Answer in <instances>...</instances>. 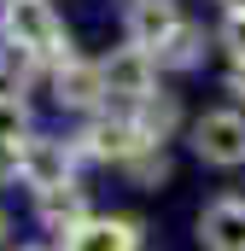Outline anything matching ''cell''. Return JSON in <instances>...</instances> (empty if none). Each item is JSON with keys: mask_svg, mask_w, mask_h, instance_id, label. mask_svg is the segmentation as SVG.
I'll return each instance as SVG.
<instances>
[{"mask_svg": "<svg viewBox=\"0 0 245 251\" xmlns=\"http://www.w3.org/2000/svg\"><path fill=\"white\" fill-rule=\"evenodd\" d=\"M0 35H6L12 53L47 64V70L70 59V35H64L59 12L47 0H0Z\"/></svg>", "mask_w": 245, "mask_h": 251, "instance_id": "cell-1", "label": "cell"}, {"mask_svg": "<svg viewBox=\"0 0 245 251\" xmlns=\"http://www.w3.org/2000/svg\"><path fill=\"white\" fill-rule=\"evenodd\" d=\"M146 146H158V140H146V128H140V117L134 111H94L88 123H82V134H76V152L82 158H94V164H128L134 152H146Z\"/></svg>", "mask_w": 245, "mask_h": 251, "instance_id": "cell-2", "label": "cell"}, {"mask_svg": "<svg viewBox=\"0 0 245 251\" xmlns=\"http://www.w3.org/2000/svg\"><path fill=\"white\" fill-rule=\"evenodd\" d=\"M99 76H105V105L111 111H134V105H146L158 94V59L146 47H134V41L117 47V53H105Z\"/></svg>", "mask_w": 245, "mask_h": 251, "instance_id": "cell-3", "label": "cell"}, {"mask_svg": "<svg viewBox=\"0 0 245 251\" xmlns=\"http://www.w3.org/2000/svg\"><path fill=\"white\" fill-rule=\"evenodd\" d=\"M193 158L210 170H245V111L240 105H216L204 117H193Z\"/></svg>", "mask_w": 245, "mask_h": 251, "instance_id": "cell-4", "label": "cell"}, {"mask_svg": "<svg viewBox=\"0 0 245 251\" xmlns=\"http://www.w3.org/2000/svg\"><path fill=\"white\" fill-rule=\"evenodd\" d=\"M76 140H47V134H29L24 140V187L29 193H53L76 181Z\"/></svg>", "mask_w": 245, "mask_h": 251, "instance_id": "cell-5", "label": "cell"}, {"mask_svg": "<svg viewBox=\"0 0 245 251\" xmlns=\"http://www.w3.org/2000/svg\"><path fill=\"white\" fill-rule=\"evenodd\" d=\"M181 24H187L181 0H128V6H122V41L146 47L152 59H158V47H164Z\"/></svg>", "mask_w": 245, "mask_h": 251, "instance_id": "cell-6", "label": "cell"}, {"mask_svg": "<svg viewBox=\"0 0 245 251\" xmlns=\"http://www.w3.org/2000/svg\"><path fill=\"white\" fill-rule=\"evenodd\" d=\"M47 76H53V105H64V111H105V76H99V64L70 53Z\"/></svg>", "mask_w": 245, "mask_h": 251, "instance_id": "cell-7", "label": "cell"}, {"mask_svg": "<svg viewBox=\"0 0 245 251\" xmlns=\"http://www.w3.org/2000/svg\"><path fill=\"white\" fill-rule=\"evenodd\" d=\"M198 251H245V199L222 193L198 210Z\"/></svg>", "mask_w": 245, "mask_h": 251, "instance_id": "cell-8", "label": "cell"}, {"mask_svg": "<svg viewBox=\"0 0 245 251\" xmlns=\"http://www.w3.org/2000/svg\"><path fill=\"white\" fill-rule=\"evenodd\" d=\"M64 251H140V222L134 216H88Z\"/></svg>", "mask_w": 245, "mask_h": 251, "instance_id": "cell-9", "label": "cell"}, {"mask_svg": "<svg viewBox=\"0 0 245 251\" xmlns=\"http://www.w3.org/2000/svg\"><path fill=\"white\" fill-rule=\"evenodd\" d=\"M35 216H41V228H47V234H64V240H70V234H76V228L94 216V204H88V193L70 181V187L35 193Z\"/></svg>", "mask_w": 245, "mask_h": 251, "instance_id": "cell-10", "label": "cell"}, {"mask_svg": "<svg viewBox=\"0 0 245 251\" xmlns=\"http://www.w3.org/2000/svg\"><path fill=\"white\" fill-rule=\"evenodd\" d=\"M204 53H210L204 29H198V24H181V29L158 47V70H198V64H204Z\"/></svg>", "mask_w": 245, "mask_h": 251, "instance_id": "cell-11", "label": "cell"}, {"mask_svg": "<svg viewBox=\"0 0 245 251\" xmlns=\"http://www.w3.org/2000/svg\"><path fill=\"white\" fill-rule=\"evenodd\" d=\"M134 117H140V128H146V140H158V146H164V140L181 128V105H175L170 94H152L146 105H134Z\"/></svg>", "mask_w": 245, "mask_h": 251, "instance_id": "cell-12", "label": "cell"}, {"mask_svg": "<svg viewBox=\"0 0 245 251\" xmlns=\"http://www.w3.org/2000/svg\"><path fill=\"white\" fill-rule=\"evenodd\" d=\"M117 170L134 181V187H164V181H170V158H164V146L134 152V158H128V164H117Z\"/></svg>", "mask_w": 245, "mask_h": 251, "instance_id": "cell-13", "label": "cell"}, {"mask_svg": "<svg viewBox=\"0 0 245 251\" xmlns=\"http://www.w3.org/2000/svg\"><path fill=\"white\" fill-rule=\"evenodd\" d=\"M0 140H29V100L18 88H0Z\"/></svg>", "mask_w": 245, "mask_h": 251, "instance_id": "cell-14", "label": "cell"}, {"mask_svg": "<svg viewBox=\"0 0 245 251\" xmlns=\"http://www.w3.org/2000/svg\"><path fill=\"white\" fill-rule=\"evenodd\" d=\"M24 181V140H0V187Z\"/></svg>", "mask_w": 245, "mask_h": 251, "instance_id": "cell-15", "label": "cell"}, {"mask_svg": "<svg viewBox=\"0 0 245 251\" xmlns=\"http://www.w3.org/2000/svg\"><path fill=\"white\" fill-rule=\"evenodd\" d=\"M222 47H228L234 59H245V12H228V18H222Z\"/></svg>", "mask_w": 245, "mask_h": 251, "instance_id": "cell-16", "label": "cell"}, {"mask_svg": "<svg viewBox=\"0 0 245 251\" xmlns=\"http://www.w3.org/2000/svg\"><path fill=\"white\" fill-rule=\"evenodd\" d=\"M228 94L245 100V59H234V70H228Z\"/></svg>", "mask_w": 245, "mask_h": 251, "instance_id": "cell-17", "label": "cell"}, {"mask_svg": "<svg viewBox=\"0 0 245 251\" xmlns=\"http://www.w3.org/2000/svg\"><path fill=\"white\" fill-rule=\"evenodd\" d=\"M222 12H245V0H222Z\"/></svg>", "mask_w": 245, "mask_h": 251, "instance_id": "cell-18", "label": "cell"}, {"mask_svg": "<svg viewBox=\"0 0 245 251\" xmlns=\"http://www.w3.org/2000/svg\"><path fill=\"white\" fill-rule=\"evenodd\" d=\"M0 246H6V210H0Z\"/></svg>", "mask_w": 245, "mask_h": 251, "instance_id": "cell-19", "label": "cell"}, {"mask_svg": "<svg viewBox=\"0 0 245 251\" xmlns=\"http://www.w3.org/2000/svg\"><path fill=\"white\" fill-rule=\"evenodd\" d=\"M24 251H47V246H24Z\"/></svg>", "mask_w": 245, "mask_h": 251, "instance_id": "cell-20", "label": "cell"}]
</instances>
